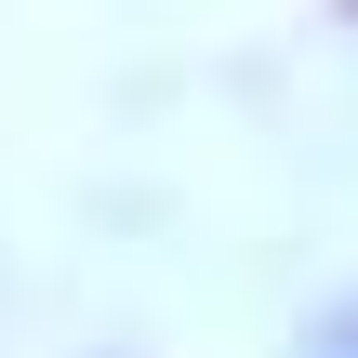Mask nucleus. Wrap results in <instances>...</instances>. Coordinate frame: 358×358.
<instances>
[{
  "label": "nucleus",
  "instance_id": "nucleus-1",
  "mask_svg": "<svg viewBox=\"0 0 358 358\" xmlns=\"http://www.w3.org/2000/svg\"><path fill=\"white\" fill-rule=\"evenodd\" d=\"M306 358H358V306H332V319L306 332Z\"/></svg>",
  "mask_w": 358,
  "mask_h": 358
}]
</instances>
